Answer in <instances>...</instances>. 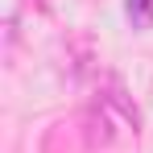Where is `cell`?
I'll list each match as a JSON object with an SVG mask.
<instances>
[{
  "label": "cell",
  "instance_id": "obj_3",
  "mask_svg": "<svg viewBox=\"0 0 153 153\" xmlns=\"http://www.w3.org/2000/svg\"><path fill=\"white\" fill-rule=\"evenodd\" d=\"M128 17H132V25L149 29L153 25V0H128Z\"/></svg>",
  "mask_w": 153,
  "mask_h": 153
},
{
  "label": "cell",
  "instance_id": "obj_2",
  "mask_svg": "<svg viewBox=\"0 0 153 153\" xmlns=\"http://www.w3.org/2000/svg\"><path fill=\"white\" fill-rule=\"evenodd\" d=\"M83 137H87V145H112V141H116V132H112V112L103 108V100L87 103V112H83Z\"/></svg>",
  "mask_w": 153,
  "mask_h": 153
},
{
  "label": "cell",
  "instance_id": "obj_1",
  "mask_svg": "<svg viewBox=\"0 0 153 153\" xmlns=\"http://www.w3.org/2000/svg\"><path fill=\"white\" fill-rule=\"evenodd\" d=\"M100 100H103V108H108V112H112L124 128H132V132H137L141 116H137V103L128 100V91H124V83H120V75H108V79H103V95H100Z\"/></svg>",
  "mask_w": 153,
  "mask_h": 153
}]
</instances>
